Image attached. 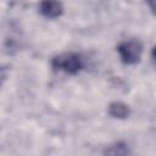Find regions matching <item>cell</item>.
<instances>
[{"label":"cell","instance_id":"obj_1","mask_svg":"<svg viewBox=\"0 0 156 156\" xmlns=\"http://www.w3.org/2000/svg\"><path fill=\"white\" fill-rule=\"evenodd\" d=\"M84 66L83 58L77 52H62L52 57L51 67L55 71H61L67 74H77Z\"/></svg>","mask_w":156,"mask_h":156},{"label":"cell","instance_id":"obj_2","mask_svg":"<svg viewBox=\"0 0 156 156\" xmlns=\"http://www.w3.org/2000/svg\"><path fill=\"white\" fill-rule=\"evenodd\" d=\"M117 52L123 63L135 65L140 61L143 54V44L138 39H128L118 44Z\"/></svg>","mask_w":156,"mask_h":156},{"label":"cell","instance_id":"obj_3","mask_svg":"<svg viewBox=\"0 0 156 156\" xmlns=\"http://www.w3.org/2000/svg\"><path fill=\"white\" fill-rule=\"evenodd\" d=\"M39 12L45 18H57L63 13V5L60 0H41L39 2Z\"/></svg>","mask_w":156,"mask_h":156},{"label":"cell","instance_id":"obj_4","mask_svg":"<svg viewBox=\"0 0 156 156\" xmlns=\"http://www.w3.org/2000/svg\"><path fill=\"white\" fill-rule=\"evenodd\" d=\"M107 113L116 119H126L130 115V108L122 101H113L107 106Z\"/></svg>","mask_w":156,"mask_h":156},{"label":"cell","instance_id":"obj_5","mask_svg":"<svg viewBox=\"0 0 156 156\" xmlns=\"http://www.w3.org/2000/svg\"><path fill=\"white\" fill-rule=\"evenodd\" d=\"M146 4L150 9V11L152 12V15L156 16V0H146Z\"/></svg>","mask_w":156,"mask_h":156},{"label":"cell","instance_id":"obj_6","mask_svg":"<svg viewBox=\"0 0 156 156\" xmlns=\"http://www.w3.org/2000/svg\"><path fill=\"white\" fill-rule=\"evenodd\" d=\"M151 56H152L154 61L156 62V46H154V49H152V51H151Z\"/></svg>","mask_w":156,"mask_h":156}]
</instances>
